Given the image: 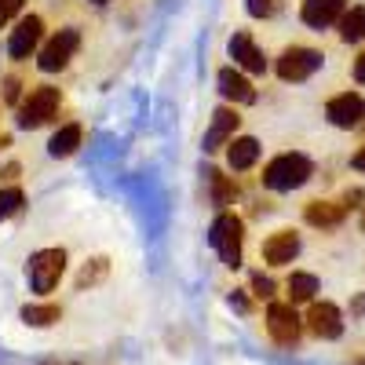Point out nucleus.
Masks as SVG:
<instances>
[{
    "label": "nucleus",
    "mask_w": 365,
    "mask_h": 365,
    "mask_svg": "<svg viewBox=\"0 0 365 365\" xmlns=\"http://www.w3.org/2000/svg\"><path fill=\"white\" fill-rule=\"evenodd\" d=\"M325 117H329V125H336V128H358V125H365V99L358 91H344V96L329 99Z\"/></svg>",
    "instance_id": "obj_8"
},
{
    "label": "nucleus",
    "mask_w": 365,
    "mask_h": 365,
    "mask_svg": "<svg viewBox=\"0 0 365 365\" xmlns=\"http://www.w3.org/2000/svg\"><path fill=\"white\" fill-rule=\"evenodd\" d=\"M322 51H314V48H285L282 51V58H278V77L282 81H292V84H299V81H307V77H314L318 70H322Z\"/></svg>",
    "instance_id": "obj_5"
},
{
    "label": "nucleus",
    "mask_w": 365,
    "mask_h": 365,
    "mask_svg": "<svg viewBox=\"0 0 365 365\" xmlns=\"http://www.w3.org/2000/svg\"><path fill=\"white\" fill-rule=\"evenodd\" d=\"M252 292H256L259 299H270V296H274V282L267 278V274H252Z\"/></svg>",
    "instance_id": "obj_26"
},
{
    "label": "nucleus",
    "mask_w": 365,
    "mask_h": 365,
    "mask_svg": "<svg viewBox=\"0 0 365 365\" xmlns=\"http://www.w3.org/2000/svg\"><path fill=\"white\" fill-rule=\"evenodd\" d=\"M220 91H223V99H230V103H237V106H249V103H256V88H252V81L245 77V73H237V70H220Z\"/></svg>",
    "instance_id": "obj_15"
},
{
    "label": "nucleus",
    "mask_w": 365,
    "mask_h": 365,
    "mask_svg": "<svg viewBox=\"0 0 365 365\" xmlns=\"http://www.w3.org/2000/svg\"><path fill=\"white\" fill-rule=\"evenodd\" d=\"M299 256V234L296 230H278L263 241V259L270 267H285Z\"/></svg>",
    "instance_id": "obj_13"
},
{
    "label": "nucleus",
    "mask_w": 365,
    "mask_h": 365,
    "mask_svg": "<svg viewBox=\"0 0 365 365\" xmlns=\"http://www.w3.org/2000/svg\"><path fill=\"white\" fill-rule=\"evenodd\" d=\"M22 190L11 187V190H0V220H8V216H19L22 212Z\"/></svg>",
    "instance_id": "obj_23"
},
{
    "label": "nucleus",
    "mask_w": 365,
    "mask_h": 365,
    "mask_svg": "<svg viewBox=\"0 0 365 365\" xmlns=\"http://www.w3.org/2000/svg\"><path fill=\"white\" fill-rule=\"evenodd\" d=\"M41 34H44V22H41L37 15L22 19V22L15 26L11 41H8V55H11V58H29V55L37 51V44H41Z\"/></svg>",
    "instance_id": "obj_11"
},
{
    "label": "nucleus",
    "mask_w": 365,
    "mask_h": 365,
    "mask_svg": "<svg viewBox=\"0 0 365 365\" xmlns=\"http://www.w3.org/2000/svg\"><path fill=\"white\" fill-rule=\"evenodd\" d=\"M8 143H11V139H8V135H0V150H4V146H8Z\"/></svg>",
    "instance_id": "obj_33"
},
{
    "label": "nucleus",
    "mask_w": 365,
    "mask_h": 365,
    "mask_svg": "<svg viewBox=\"0 0 365 365\" xmlns=\"http://www.w3.org/2000/svg\"><path fill=\"white\" fill-rule=\"evenodd\" d=\"M58 318H63V311H58L55 303H29V307H22V322L34 325V329H48Z\"/></svg>",
    "instance_id": "obj_21"
},
{
    "label": "nucleus",
    "mask_w": 365,
    "mask_h": 365,
    "mask_svg": "<svg viewBox=\"0 0 365 365\" xmlns=\"http://www.w3.org/2000/svg\"><path fill=\"white\" fill-rule=\"evenodd\" d=\"M314 292H318V278H314V274L296 270L289 278V299L292 303H307V299H314Z\"/></svg>",
    "instance_id": "obj_22"
},
{
    "label": "nucleus",
    "mask_w": 365,
    "mask_h": 365,
    "mask_svg": "<svg viewBox=\"0 0 365 365\" xmlns=\"http://www.w3.org/2000/svg\"><path fill=\"white\" fill-rule=\"evenodd\" d=\"M354 365H365V358H361V361H354Z\"/></svg>",
    "instance_id": "obj_34"
},
{
    "label": "nucleus",
    "mask_w": 365,
    "mask_h": 365,
    "mask_svg": "<svg viewBox=\"0 0 365 365\" xmlns=\"http://www.w3.org/2000/svg\"><path fill=\"white\" fill-rule=\"evenodd\" d=\"M77 44H81V34L77 29H58V34L41 48V58H37V66L44 70V73H55V70H63L70 58H73V51H77Z\"/></svg>",
    "instance_id": "obj_7"
},
{
    "label": "nucleus",
    "mask_w": 365,
    "mask_h": 365,
    "mask_svg": "<svg viewBox=\"0 0 365 365\" xmlns=\"http://www.w3.org/2000/svg\"><path fill=\"white\" fill-rule=\"evenodd\" d=\"M311 175H314L311 158H303V154H282V158H274V161L263 168V187L285 194V190L303 187V182H307Z\"/></svg>",
    "instance_id": "obj_1"
},
{
    "label": "nucleus",
    "mask_w": 365,
    "mask_h": 365,
    "mask_svg": "<svg viewBox=\"0 0 365 365\" xmlns=\"http://www.w3.org/2000/svg\"><path fill=\"white\" fill-rule=\"evenodd\" d=\"M344 216H347V208H344V205H336V201H311V205H307V212H303V220H307L311 227H318V230H332V227H340V223H344Z\"/></svg>",
    "instance_id": "obj_16"
},
{
    "label": "nucleus",
    "mask_w": 365,
    "mask_h": 365,
    "mask_svg": "<svg viewBox=\"0 0 365 365\" xmlns=\"http://www.w3.org/2000/svg\"><path fill=\"white\" fill-rule=\"evenodd\" d=\"M63 270H66V252L63 249H41L29 256V285H34V292H51L58 285V278H63Z\"/></svg>",
    "instance_id": "obj_3"
},
{
    "label": "nucleus",
    "mask_w": 365,
    "mask_h": 365,
    "mask_svg": "<svg viewBox=\"0 0 365 365\" xmlns=\"http://www.w3.org/2000/svg\"><path fill=\"white\" fill-rule=\"evenodd\" d=\"M351 168H358V172H365V146L358 150V154L351 158Z\"/></svg>",
    "instance_id": "obj_32"
},
{
    "label": "nucleus",
    "mask_w": 365,
    "mask_h": 365,
    "mask_svg": "<svg viewBox=\"0 0 365 365\" xmlns=\"http://www.w3.org/2000/svg\"><path fill=\"white\" fill-rule=\"evenodd\" d=\"M267 332L274 336V344H282V347H292L299 340L303 325H299V314H296L292 303H270L267 307Z\"/></svg>",
    "instance_id": "obj_6"
},
{
    "label": "nucleus",
    "mask_w": 365,
    "mask_h": 365,
    "mask_svg": "<svg viewBox=\"0 0 365 365\" xmlns=\"http://www.w3.org/2000/svg\"><path fill=\"white\" fill-rule=\"evenodd\" d=\"M241 241H245V223H241L234 212H220L212 230H208V245L220 252V259L230 270L241 267Z\"/></svg>",
    "instance_id": "obj_2"
},
{
    "label": "nucleus",
    "mask_w": 365,
    "mask_h": 365,
    "mask_svg": "<svg viewBox=\"0 0 365 365\" xmlns=\"http://www.w3.org/2000/svg\"><path fill=\"white\" fill-rule=\"evenodd\" d=\"M307 329L318 340H340L344 336V314L336 303H311L307 311Z\"/></svg>",
    "instance_id": "obj_9"
},
{
    "label": "nucleus",
    "mask_w": 365,
    "mask_h": 365,
    "mask_svg": "<svg viewBox=\"0 0 365 365\" xmlns=\"http://www.w3.org/2000/svg\"><path fill=\"white\" fill-rule=\"evenodd\" d=\"M245 8L252 19H274L282 11V0H245Z\"/></svg>",
    "instance_id": "obj_24"
},
{
    "label": "nucleus",
    "mask_w": 365,
    "mask_h": 365,
    "mask_svg": "<svg viewBox=\"0 0 365 365\" xmlns=\"http://www.w3.org/2000/svg\"><path fill=\"white\" fill-rule=\"evenodd\" d=\"M361 230H365V216H361Z\"/></svg>",
    "instance_id": "obj_35"
},
{
    "label": "nucleus",
    "mask_w": 365,
    "mask_h": 365,
    "mask_svg": "<svg viewBox=\"0 0 365 365\" xmlns=\"http://www.w3.org/2000/svg\"><path fill=\"white\" fill-rule=\"evenodd\" d=\"M4 99H8V103H15V99H19V81H15V77H8V88H4Z\"/></svg>",
    "instance_id": "obj_30"
},
{
    "label": "nucleus",
    "mask_w": 365,
    "mask_h": 365,
    "mask_svg": "<svg viewBox=\"0 0 365 365\" xmlns=\"http://www.w3.org/2000/svg\"><path fill=\"white\" fill-rule=\"evenodd\" d=\"M340 41L344 44H358V41H365V8L361 4H354V8H347L344 15H340Z\"/></svg>",
    "instance_id": "obj_19"
},
{
    "label": "nucleus",
    "mask_w": 365,
    "mask_h": 365,
    "mask_svg": "<svg viewBox=\"0 0 365 365\" xmlns=\"http://www.w3.org/2000/svg\"><path fill=\"white\" fill-rule=\"evenodd\" d=\"M230 303H234V307H237L241 314H245V311H249V299H245V296H241V292H234V296H230Z\"/></svg>",
    "instance_id": "obj_31"
},
{
    "label": "nucleus",
    "mask_w": 365,
    "mask_h": 365,
    "mask_svg": "<svg viewBox=\"0 0 365 365\" xmlns=\"http://www.w3.org/2000/svg\"><path fill=\"white\" fill-rule=\"evenodd\" d=\"M237 110H230V106H223V110H216L212 113V125H208V132H205V154H216L220 146H227L230 139H234V132H237Z\"/></svg>",
    "instance_id": "obj_12"
},
{
    "label": "nucleus",
    "mask_w": 365,
    "mask_h": 365,
    "mask_svg": "<svg viewBox=\"0 0 365 365\" xmlns=\"http://www.w3.org/2000/svg\"><path fill=\"white\" fill-rule=\"evenodd\" d=\"M81 146V125H66V128H58L48 143V154L51 158H70L73 150Z\"/></svg>",
    "instance_id": "obj_20"
},
{
    "label": "nucleus",
    "mask_w": 365,
    "mask_h": 365,
    "mask_svg": "<svg viewBox=\"0 0 365 365\" xmlns=\"http://www.w3.org/2000/svg\"><path fill=\"white\" fill-rule=\"evenodd\" d=\"M361 201H365V194L354 187V190H347L344 194V208H361Z\"/></svg>",
    "instance_id": "obj_28"
},
{
    "label": "nucleus",
    "mask_w": 365,
    "mask_h": 365,
    "mask_svg": "<svg viewBox=\"0 0 365 365\" xmlns=\"http://www.w3.org/2000/svg\"><path fill=\"white\" fill-rule=\"evenodd\" d=\"M354 81H358V84H365V51L354 58Z\"/></svg>",
    "instance_id": "obj_29"
},
{
    "label": "nucleus",
    "mask_w": 365,
    "mask_h": 365,
    "mask_svg": "<svg viewBox=\"0 0 365 365\" xmlns=\"http://www.w3.org/2000/svg\"><path fill=\"white\" fill-rule=\"evenodd\" d=\"M96 4H106V0H96Z\"/></svg>",
    "instance_id": "obj_36"
},
{
    "label": "nucleus",
    "mask_w": 365,
    "mask_h": 365,
    "mask_svg": "<svg viewBox=\"0 0 365 365\" xmlns=\"http://www.w3.org/2000/svg\"><path fill=\"white\" fill-rule=\"evenodd\" d=\"M19 11H22V0H0V26L11 22Z\"/></svg>",
    "instance_id": "obj_27"
},
{
    "label": "nucleus",
    "mask_w": 365,
    "mask_h": 365,
    "mask_svg": "<svg viewBox=\"0 0 365 365\" xmlns=\"http://www.w3.org/2000/svg\"><path fill=\"white\" fill-rule=\"evenodd\" d=\"M230 58H234V66L249 70V73H263V70H267V58H263V51L252 44V34H245V29L230 37Z\"/></svg>",
    "instance_id": "obj_14"
},
{
    "label": "nucleus",
    "mask_w": 365,
    "mask_h": 365,
    "mask_svg": "<svg viewBox=\"0 0 365 365\" xmlns=\"http://www.w3.org/2000/svg\"><path fill=\"white\" fill-rule=\"evenodd\" d=\"M256 158H259V143H256L252 135L230 139L227 161H230V168H234V172H245V168H252V165H256Z\"/></svg>",
    "instance_id": "obj_17"
},
{
    "label": "nucleus",
    "mask_w": 365,
    "mask_h": 365,
    "mask_svg": "<svg viewBox=\"0 0 365 365\" xmlns=\"http://www.w3.org/2000/svg\"><path fill=\"white\" fill-rule=\"evenodd\" d=\"M205 182H208V194H212V205L216 208H227V205H234V197H237V187L220 172V168H205Z\"/></svg>",
    "instance_id": "obj_18"
},
{
    "label": "nucleus",
    "mask_w": 365,
    "mask_h": 365,
    "mask_svg": "<svg viewBox=\"0 0 365 365\" xmlns=\"http://www.w3.org/2000/svg\"><path fill=\"white\" fill-rule=\"evenodd\" d=\"M58 113V88L51 84H41L29 91V99L19 103V125L22 128H41Z\"/></svg>",
    "instance_id": "obj_4"
},
{
    "label": "nucleus",
    "mask_w": 365,
    "mask_h": 365,
    "mask_svg": "<svg viewBox=\"0 0 365 365\" xmlns=\"http://www.w3.org/2000/svg\"><path fill=\"white\" fill-rule=\"evenodd\" d=\"M344 11H347V0H303L299 19L311 29H329V26L340 22Z\"/></svg>",
    "instance_id": "obj_10"
},
{
    "label": "nucleus",
    "mask_w": 365,
    "mask_h": 365,
    "mask_svg": "<svg viewBox=\"0 0 365 365\" xmlns=\"http://www.w3.org/2000/svg\"><path fill=\"white\" fill-rule=\"evenodd\" d=\"M106 274V259H91L81 274H77V289H84V285H96L99 278Z\"/></svg>",
    "instance_id": "obj_25"
}]
</instances>
